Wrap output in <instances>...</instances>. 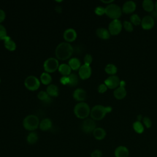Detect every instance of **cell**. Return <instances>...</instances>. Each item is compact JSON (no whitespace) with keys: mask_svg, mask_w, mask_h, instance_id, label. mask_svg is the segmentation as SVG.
Segmentation results:
<instances>
[{"mask_svg":"<svg viewBox=\"0 0 157 157\" xmlns=\"http://www.w3.org/2000/svg\"><path fill=\"white\" fill-rule=\"evenodd\" d=\"M73 52V47L69 42H63L56 46L55 55L59 59L66 60L71 56Z\"/></svg>","mask_w":157,"mask_h":157,"instance_id":"cell-1","label":"cell"},{"mask_svg":"<svg viewBox=\"0 0 157 157\" xmlns=\"http://www.w3.org/2000/svg\"><path fill=\"white\" fill-rule=\"evenodd\" d=\"M112 108L110 106L105 107L102 105H96L94 106L90 112V115L94 120H101L104 118L106 113L112 111Z\"/></svg>","mask_w":157,"mask_h":157,"instance_id":"cell-2","label":"cell"},{"mask_svg":"<svg viewBox=\"0 0 157 157\" xmlns=\"http://www.w3.org/2000/svg\"><path fill=\"white\" fill-rule=\"evenodd\" d=\"M90 108L88 104L84 102L77 103L74 109V112L76 117L80 119H85L90 114Z\"/></svg>","mask_w":157,"mask_h":157,"instance_id":"cell-3","label":"cell"},{"mask_svg":"<svg viewBox=\"0 0 157 157\" xmlns=\"http://www.w3.org/2000/svg\"><path fill=\"white\" fill-rule=\"evenodd\" d=\"M39 120L35 115H27L23 121V126L25 129L33 131L39 126Z\"/></svg>","mask_w":157,"mask_h":157,"instance_id":"cell-4","label":"cell"},{"mask_svg":"<svg viewBox=\"0 0 157 157\" xmlns=\"http://www.w3.org/2000/svg\"><path fill=\"white\" fill-rule=\"evenodd\" d=\"M122 9L117 4H110L105 8V13L109 18L113 20L118 19L121 15Z\"/></svg>","mask_w":157,"mask_h":157,"instance_id":"cell-5","label":"cell"},{"mask_svg":"<svg viewBox=\"0 0 157 157\" xmlns=\"http://www.w3.org/2000/svg\"><path fill=\"white\" fill-rule=\"evenodd\" d=\"M59 63L57 59L55 58H48L44 63V69L46 72L50 73L56 71L59 67Z\"/></svg>","mask_w":157,"mask_h":157,"instance_id":"cell-6","label":"cell"},{"mask_svg":"<svg viewBox=\"0 0 157 157\" xmlns=\"http://www.w3.org/2000/svg\"><path fill=\"white\" fill-rule=\"evenodd\" d=\"M24 84L28 90L35 91L40 86V81L36 76L29 75L25 78Z\"/></svg>","mask_w":157,"mask_h":157,"instance_id":"cell-7","label":"cell"},{"mask_svg":"<svg viewBox=\"0 0 157 157\" xmlns=\"http://www.w3.org/2000/svg\"><path fill=\"white\" fill-rule=\"evenodd\" d=\"M96 124L94 120L91 118H86L82 123L81 129L85 133H90L96 128Z\"/></svg>","mask_w":157,"mask_h":157,"instance_id":"cell-8","label":"cell"},{"mask_svg":"<svg viewBox=\"0 0 157 157\" xmlns=\"http://www.w3.org/2000/svg\"><path fill=\"white\" fill-rule=\"evenodd\" d=\"M122 29L121 22L118 20H113L109 25V31L110 34L115 36L118 34Z\"/></svg>","mask_w":157,"mask_h":157,"instance_id":"cell-9","label":"cell"},{"mask_svg":"<svg viewBox=\"0 0 157 157\" xmlns=\"http://www.w3.org/2000/svg\"><path fill=\"white\" fill-rule=\"evenodd\" d=\"M120 80L118 77L116 75H111L107 78L104 81V84L110 89L117 88L120 85Z\"/></svg>","mask_w":157,"mask_h":157,"instance_id":"cell-10","label":"cell"},{"mask_svg":"<svg viewBox=\"0 0 157 157\" xmlns=\"http://www.w3.org/2000/svg\"><path fill=\"white\" fill-rule=\"evenodd\" d=\"M91 68L90 66L84 64L82 65L78 69L79 77L83 80L88 78L91 76Z\"/></svg>","mask_w":157,"mask_h":157,"instance_id":"cell-11","label":"cell"},{"mask_svg":"<svg viewBox=\"0 0 157 157\" xmlns=\"http://www.w3.org/2000/svg\"><path fill=\"white\" fill-rule=\"evenodd\" d=\"M77 32L73 28L66 29L63 33V37L67 42H73L77 38Z\"/></svg>","mask_w":157,"mask_h":157,"instance_id":"cell-12","label":"cell"},{"mask_svg":"<svg viewBox=\"0 0 157 157\" xmlns=\"http://www.w3.org/2000/svg\"><path fill=\"white\" fill-rule=\"evenodd\" d=\"M155 24L153 18L150 15L145 16L141 21V26L144 29H151Z\"/></svg>","mask_w":157,"mask_h":157,"instance_id":"cell-13","label":"cell"},{"mask_svg":"<svg viewBox=\"0 0 157 157\" xmlns=\"http://www.w3.org/2000/svg\"><path fill=\"white\" fill-rule=\"evenodd\" d=\"M129 154V152L128 148L123 145H120L117 147L114 151L115 157H128Z\"/></svg>","mask_w":157,"mask_h":157,"instance_id":"cell-14","label":"cell"},{"mask_svg":"<svg viewBox=\"0 0 157 157\" xmlns=\"http://www.w3.org/2000/svg\"><path fill=\"white\" fill-rule=\"evenodd\" d=\"M136 7L135 2L132 1H128L124 3L122 7V11L124 13H132Z\"/></svg>","mask_w":157,"mask_h":157,"instance_id":"cell-15","label":"cell"},{"mask_svg":"<svg viewBox=\"0 0 157 157\" xmlns=\"http://www.w3.org/2000/svg\"><path fill=\"white\" fill-rule=\"evenodd\" d=\"M73 98L78 101H84L86 98V92L82 88H77L73 93Z\"/></svg>","mask_w":157,"mask_h":157,"instance_id":"cell-16","label":"cell"},{"mask_svg":"<svg viewBox=\"0 0 157 157\" xmlns=\"http://www.w3.org/2000/svg\"><path fill=\"white\" fill-rule=\"evenodd\" d=\"M4 45L6 48L9 51H14L17 48L15 42L8 36L4 39Z\"/></svg>","mask_w":157,"mask_h":157,"instance_id":"cell-17","label":"cell"},{"mask_svg":"<svg viewBox=\"0 0 157 157\" xmlns=\"http://www.w3.org/2000/svg\"><path fill=\"white\" fill-rule=\"evenodd\" d=\"M94 137L98 140L104 139L106 136L105 131L102 128H96L93 132Z\"/></svg>","mask_w":157,"mask_h":157,"instance_id":"cell-18","label":"cell"},{"mask_svg":"<svg viewBox=\"0 0 157 157\" xmlns=\"http://www.w3.org/2000/svg\"><path fill=\"white\" fill-rule=\"evenodd\" d=\"M113 95L115 98L117 99H123L126 95V91L124 87L119 86L115 88V90L113 91Z\"/></svg>","mask_w":157,"mask_h":157,"instance_id":"cell-19","label":"cell"},{"mask_svg":"<svg viewBox=\"0 0 157 157\" xmlns=\"http://www.w3.org/2000/svg\"><path fill=\"white\" fill-rule=\"evenodd\" d=\"M52 126V122L50 118L43 119L39 123V128L42 131H48Z\"/></svg>","mask_w":157,"mask_h":157,"instance_id":"cell-20","label":"cell"},{"mask_svg":"<svg viewBox=\"0 0 157 157\" xmlns=\"http://www.w3.org/2000/svg\"><path fill=\"white\" fill-rule=\"evenodd\" d=\"M96 33L97 36L102 39H109L110 36L109 30L104 28H99L97 29Z\"/></svg>","mask_w":157,"mask_h":157,"instance_id":"cell-21","label":"cell"},{"mask_svg":"<svg viewBox=\"0 0 157 157\" xmlns=\"http://www.w3.org/2000/svg\"><path fill=\"white\" fill-rule=\"evenodd\" d=\"M50 96L56 97L59 94V89L58 86L54 84H50L47 88V91Z\"/></svg>","mask_w":157,"mask_h":157,"instance_id":"cell-22","label":"cell"},{"mask_svg":"<svg viewBox=\"0 0 157 157\" xmlns=\"http://www.w3.org/2000/svg\"><path fill=\"white\" fill-rule=\"evenodd\" d=\"M37 98L39 100L45 104H50L52 101L51 97L48 94L46 91H40V92H39V93L37 94Z\"/></svg>","mask_w":157,"mask_h":157,"instance_id":"cell-23","label":"cell"},{"mask_svg":"<svg viewBox=\"0 0 157 157\" xmlns=\"http://www.w3.org/2000/svg\"><path fill=\"white\" fill-rule=\"evenodd\" d=\"M58 71L63 75V76H68L71 74V68L69 66V64L63 63L59 66Z\"/></svg>","mask_w":157,"mask_h":157,"instance_id":"cell-24","label":"cell"},{"mask_svg":"<svg viewBox=\"0 0 157 157\" xmlns=\"http://www.w3.org/2000/svg\"><path fill=\"white\" fill-rule=\"evenodd\" d=\"M68 64L72 70L79 69L81 66V63L80 60L77 58H72L69 59L68 62Z\"/></svg>","mask_w":157,"mask_h":157,"instance_id":"cell-25","label":"cell"},{"mask_svg":"<svg viewBox=\"0 0 157 157\" xmlns=\"http://www.w3.org/2000/svg\"><path fill=\"white\" fill-rule=\"evenodd\" d=\"M39 139L38 135L36 132L31 131L28 134V135L26 137V141L29 144L33 145L36 144Z\"/></svg>","mask_w":157,"mask_h":157,"instance_id":"cell-26","label":"cell"},{"mask_svg":"<svg viewBox=\"0 0 157 157\" xmlns=\"http://www.w3.org/2000/svg\"><path fill=\"white\" fill-rule=\"evenodd\" d=\"M40 82L44 85H50L52 80V76L50 75V74L46 72L42 73V74L40 76Z\"/></svg>","mask_w":157,"mask_h":157,"instance_id":"cell-27","label":"cell"},{"mask_svg":"<svg viewBox=\"0 0 157 157\" xmlns=\"http://www.w3.org/2000/svg\"><path fill=\"white\" fill-rule=\"evenodd\" d=\"M154 7L155 5L153 2L151 0H144L142 2V7L147 12H152Z\"/></svg>","mask_w":157,"mask_h":157,"instance_id":"cell-28","label":"cell"},{"mask_svg":"<svg viewBox=\"0 0 157 157\" xmlns=\"http://www.w3.org/2000/svg\"><path fill=\"white\" fill-rule=\"evenodd\" d=\"M69 78V86H75L78 83V77L75 73H71L69 75H68Z\"/></svg>","mask_w":157,"mask_h":157,"instance_id":"cell-29","label":"cell"},{"mask_svg":"<svg viewBox=\"0 0 157 157\" xmlns=\"http://www.w3.org/2000/svg\"><path fill=\"white\" fill-rule=\"evenodd\" d=\"M105 71L109 75H114L117 72V68L113 64H108L105 67Z\"/></svg>","mask_w":157,"mask_h":157,"instance_id":"cell-30","label":"cell"},{"mask_svg":"<svg viewBox=\"0 0 157 157\" xmlns=\"http://www.w3.org/2000/svg\"><path fill=\"white\" fill-rule=\"evenodd\" d=\"M132 127L134 130L138 134H142L144 131V128L142 123L139 121H135L132 124Z\"/></svg>","mask_w":157,"mask_h":157,"instance_id":"cell-31","label":"cell"},{"mask_svg":"<svg viewBox=\"0 0 157 157\" xmlns=\"http://www.w3.org/2000/svg\"><path fill=\"white\" fill-rule=\"evenodd\" d=\"M131 23L134 25H139L141 24V19L137 14H133L130 17Z\"/></svg>","mask_w":157,"mask_h":157,"instance_id":"cell-32","label":"cell"},{"mask_svg":"<svg viewBox=\"0 0 157 157\" xmlns=\"http://www.w3.org/2000/svg\"><path fill=\"white\" fill-rule=\"evenodd\" d=\"M7 36V31L5 27L0 24V40H3Z\"/></svg>","mask_w":157,"mask_h":157,"instance_id":"cell-33","label":"cell"},{"mask_svg":"<svg viewBox=\"0 0 157 157\" xmlns=\"http://www.w3.org/2000/svg\"><path fill=\"white\" fill-rule=\"evenodd\" d=\"M123 26L125 30L128 32H131L133 31V26L131 22L128 21H124L123 22Z\"/></svg>","mask_w":157,"mask_h":157,"instance_id":"cell-34","label":"cell"},{"mask_svg":"<svg viewBox=\"0 0 157 157\" xmlns=\"http://www.w3.org/2000/svg\"><path fill=\"white\" fill-rule=\"evenodd\" d=\"M84 64H86V65H88L90 66V64L92 63V61H93V58L91 56V55L90 54H86L85 57H84Z\"/></svg>","mask_w":157,"mask_h":157,"instance_id":"cell-35","label":"cell"},{"mask_svg":"<svg viewBox=\"0 0 157 157\" xmlns=\"http://www.w3.org/2000/svg\"><path fill=\"white\" fill-rule=\"evenodd\" d=\"M94 12L98 15H102L104 13H105V8L103 7L98 6L96 7L94 10Z\"/></svg>","mask_w":157,"mask_h":157,"instance_id":"cell-36","label":"cell"},{"mask_svg":"<svg viewBox=\"0 0 157 157\" xmlns=\"http://www.w3.org/2000/svg\"><path fill=\"white\" fill-rule=\"evenodd\" d=\"M142 121H143V123L144 124H145V126L147 128H150L151 125H152V123H151V120L148 118V117H144L143 119H142Z\"/></svg>","mask_w":157,"mask_h":157,"instance_id":"cell-37","label":"cell"},{"mask_svg":"<svg viewBox=\"0 0 157 157\" xmlns=\"http://www.w3.org/2000/svg\"><path fill=\"white\" fill-rule=\"evenodd\" d=\"M102 155V152L98 149L94 150L91 153V157H101Z\"/></svg>","mask_w":157,"mask_h":157,"instance_id":"cell-38","label":"cell"},{"mask_svg":"<svg viewBox=\"0 0 157 157\" xmlns=\"http://www.w3.org/2000/svg\"><path fill=\"white\" fill-rule=\"evenodd\" d=\"M107 90V86L104 84V83H102L100 84L98 88V90L99 91V93H103L104 92H105Z\"/></svg>","mask_w":157,"mask_h":157,"instance_id":"cell-39","label":"cell"},{"mask_svg":"<svg viewBox=\"0 0 157 157\" xmlns=\"http://www.w3.org/2000/svg\"><path fill=\"white\" fill-rule=\"evenodd\" d=\"M60 82L63 85H68L69 84V78L68 76H63L60 78Z\"/></svg>","mask_w":157,"mask_h":157,"instance_id":"cell-40","label":"cell"},{"mask_svg":"<svg viewBox=\"0 0 157 157\" xmlns=\"http://www.w3.org/2000/svg\"><path fill=\"white\" fill-rule=\"evenodd\" d=\"M6 18V13L4 10L0 9V23L2 22Z\"/></svg>","mask_w":157,"mask_h":157,"instance_id":"cell-41","label":"cell"},{"mask_svg":"<svg viewBox=\"0 0 157 157\" xmlns=\"http://www.w3.org/2000/svg\"><path fill=\"white\" fill-rule=\"evenodd\" d=\"M55 10L57 12H58V13H60V12H61V11H62V7H61V6H56V7H55Z\"/></svg>","mask_w":157,"mask_h":157,"instance_id":"cell-42","label":"cell"},{"mask_svg":"<svg viewBox=\"0 0 157 157\" xmlns=\"http://www.w3.org/2000/svg\"><path fill=\"white\" fill-rule=\"evenodd\" d=\"M151 17L153 18H157V11L156 10H153L151 12Z\"/></svg>","mask_w":157,"mask_h":157,"instance_id":"cell-43","label":"cell"},{"mask_svg":"<svg viewBox=\"0 0 157 157\" xmlns=\"http://www.w3.org/2000/svg\"><path fill=\"white\" fill-rule=\"evenodd\" d=\"M124 85H125V82L124 81H121L120 83V86L124 87Z\"/></svg>","mask_w":157,"mask_h":157,"instance_id":"cell-44","label":"cell"},{"mask_svg":"<svg viewBox=\"0 0 157 157\" xmlns=\"http://www.w3.org/2000/svg\"><path fill=\"white\" fill-rule=\"evenodd\" d=\"M137 121H140V120H142V116L141 115H137Z\"/></svg>","mask_w":157,"mask_h":157,"instance_id":"cell-45","label":"cell"},{"mask_svg":"<svg viewBox=\"0 0 157 157\" xmlns=\"http://www.w3.org/2000/svg\"><path fill=\"white\" fill-rule=\"evenodd\" d=\"M102 2H104V3H110V2H113V0H110V1H104V0H102L101 1Z\"/></svg>","mask_w":157,"mask_h":157,"instance_id":"cell-46","label":"cell"},{"mask_svg":"<svg viewBox=\"0 0 157 157\" xmlns=\"http://www.w3.org/2000/svg\"><path fill=\"white\" fill-rule=\"evenodd\" d=\"M155 10L157 11V1L156 2V3L155 4Z\"/></svg>","mask_w":157,"mask_h":157,"instance_id":"cell-47","label":"cell"},{"mask_svg":"<svg viewBox=\"0 0 157 157\" xmlns=\"http://www.w3.org/2000/svg\"><path fill=\"white\" fill-rule=\"evenodd\" d=\"M0 83H1V78H0Z\"/></svg>","mask_w":157,"mask_h":157,"instance_id":"cell-48","label":"cell"}]
</instances>
